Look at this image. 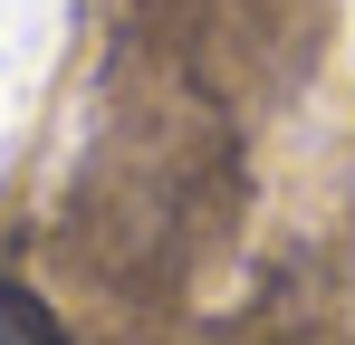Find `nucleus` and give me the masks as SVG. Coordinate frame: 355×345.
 <instances>
[{
	"instance_id": "f257e3e1",
	"label": "nucleus",
	"mask_w": 355,
	"mask_h": 345,
	"mask_svg": "<svg viewBox=\"0 0 355 345\" xmlns=\"http://www.w3.org/2000/svg\"><path fill=\"white\" fill-rule=\"evenodd\" d=\"M0 345H67V336L49 326V307H39V297H19V288H0Z\"/></svg>"
}]
</instances>
